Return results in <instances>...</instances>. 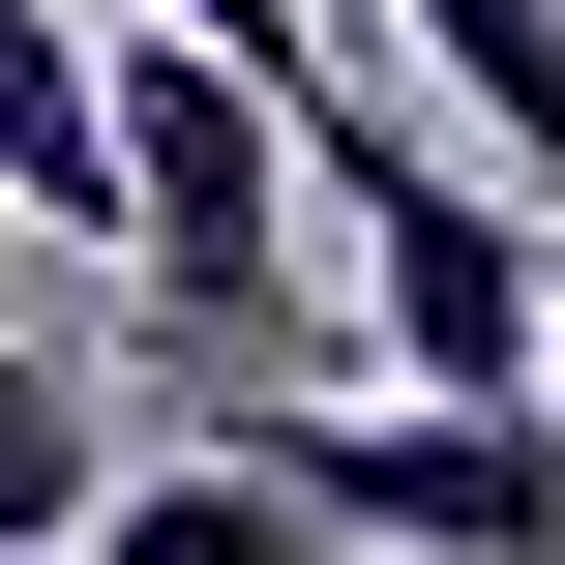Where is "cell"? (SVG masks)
<instances>
[{
  "mask_svg": "<svg viewBox=\"0 0 565 565\" xmlns=\"http://www.w3.org/2000/svg\"><path fill=\"white\" fill-rule=\"evenodd\" d=\"M298 179H328V238H358V328H387V387H565V328H536V238H565V209H507L447 119L328 89V60H298Z\"/></svg>",
  "mask_w": 565,
  "mask_h": 565,
  "instance_id": "obj_1",
  "label": "cell"
},
{
  "mask_svg": "<svg viewBox=\"0 0 565 565\" xmlns=\"http://www.w3.org/2000/svg\"><path fill=\"white\" fill-rule=\"evenodd\" d=\"M298 89L268 60H209L179 0H119V268H149V328H209V358H268L298 328Z\"/></svg>",
  "mask_w": 565,
  "mask_h": 565,
  "instance_id": "obj_2",
  "label": "cell"
},
{
  "mask_svg": "<svg viewBox=\"0 0 565 565\" xmlns=\"http://www.w3.org/2000/svg\"><path fill=\"white\" fill-rule=\"evenodd\" d=\"M268 447H298V507L387 565H565V387H358V417H298V387H238Z\"/></svg>",
  "mask_w": 565,
  "mask_h": 565,
  "instance_id": "obj_3",
  "label": "cell"
},
{
  "mask_svg": "<svg viewBox=\"0 0 565 565\" xmlns=\"http://www.w3.org/2000/svg\"><path fill=\"white\" fill-rule=\"evenodd\" d=\"M89 565H358V536L298 507L268 417H209V447H119V477H89Z\"/></svg>",
  "mask_w": 565,
  "mask_h": 565,
  "instance_id": "obj_4",
  "label": "cell"
},
{
  "mask_svg": "<svg viewBox=\"0 0 565 565\" xmlns=\"http://www.w3.org/2000/svg\"><path fill=\"white\" fill-rule=\"evenodd\" d=\"M387 30H417V89H447V119H507V179L565 209V0H387Z\"/></svg>",
  "mask_w": 565,
  "mask_h": 565,
  "instance_id": "obj_5",
  "label": "cell"
},
{
  "mask_svg": "<svg viewBox=\"0 0 565 565\" xmlns=\"http://www.w3.org/2000/svg\"><path fill=\"white\" fill-rule=\"evenodd\" d=\"M89 477H119V417H89L30 328H0V536H89Z\"/></svg>",
  "mask_w": 565,
  "mask_h": 565,
  "instance_id": "obj_6",
  "label": "cell"
},
{
  "mask_svg": "<svg viewBox=\"0 0 565 565\" xmlns=\"http://www.w3.org/2000/svg\"><path fill=\"white\" fill-rule=\"evenodd\" d=\"M179 30H209V60H268V89H298V60H328V30H298V0H179Z\"/></svg>",
  "mask_w": 565,
  "mask_h": 565,
  "instance_id": "obj_7",
  "label": "cell"
},
{
  "mask_svg": "<svg viewBox=\"0 0 565 565\" xmlns=\"http://www.w3.org/2000/svg\"><path fill=\"white\" fill-rule=\"evenodd\" d=\"M536 328H565V238H536Z\"/></svg>",
  "mask_w": 565,
  "mask_h": 565,
  "instance_id": "obj_8",
  "label": "cell"
},
{
  "mask_svg": "<svg viewBox=\"0 0 565 565\" xmlns=\"http://www.w3.org/2000/svg\"><path fill=\"white\" fill-rule=\"evenodd\" d=\"M0 565H89V536H0Z\"/></svg>",
  "mask_w": 565,
  "mask_h": 565,
  "instance_id": "obj_9",
  "label": "cell"
}]
</instances>
